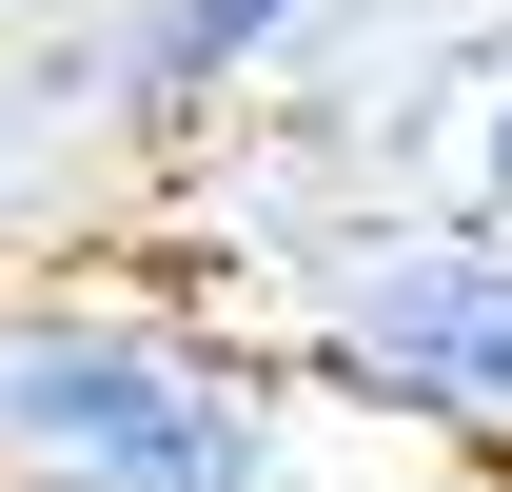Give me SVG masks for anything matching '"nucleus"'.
Listing matches in <instances>:
<instances>
[{
	"mask_svg": "<svg viewBox=\"0 0 512 492\" xmlns=\"http://www.w3.org/2000/svg\"><path fill=\"white\" fill-rule=\"evenodd\" d=\"M0 492H296V394L217 315L0 276Z\"/></svg>",
	"mask_w": 512,
	"mask_h": 492,
	"instance_id": "nucleus-1",
	"label": "nucleus"
},
{
	"mask_svg": "<svg viewBox=\"0 0 512 492\" xmlns=\"http://www.w3.org/2000/svg\"><path fill=\"white\" fill-rule=\"evenodd\" d=\"M276 394L394 414L414 453H512V217H316L276 256Z\"/></svg>",
	"mask_w": 512,
	"mask_h": 492,
	"instance_id": "nucleus-2",
	"label": "nucleus"
},
{
	"mask_svg": "<svg viewBox=\"0 0 512 492\" xmlns=\"http://www.w3.org/2000/svg\"><path fill=\"white\" fill-rule=\"evenodd\" d=\"M316 20L335 0H79L60 40H40V79H0V99H79V119H119V138H217Z\"/></svg>",
	"mask_w": 512,
	"mask_h": 492,
	"instance_id": "nucleus-3",
	"label": "nucleus"
},
{
	"mask_svg": "<svg viewBox=\"0 0 512 492\" xmlns=\"http://www.w3.org/2000/svg\"><path fill=\"white\" fill-rule=\"evenodd\" d=\"M453 217H512V79L473 99V138H453Z\"/></svg>",
	"mask_w": 512,
	"mask_h": 492,
	"instance_id": "nucleus-4",
	"label": "nucleus"
},
{
	"mask_svg": "<svg viewBox=\"0 0 512 492\" xmlns=\"http://www.w3.org/2000/svg\"><path fill=\"white\" fill-rule=\"evenodd\" d=\"M394 492H512V453H414Z\"/></svg>",
	"mask_w": 512,
	"mask_h": 492,
	"instance_id": "nucleus-5",
	"label": "nucleus"
},
{
	"mask_svg": "<svg viewBox=\"0 0 512 492\" xmlns=\"http://www.w3.org/2000/svg\"><path fill=\"white\" fill-rule=\"evenodd\" d=\"M60 20H79V0H0V60H20V40H60Z\"/></svg>",
	"mask_w": 512,
	"mask_h": 492,
	"instance_id": "nucleus-6",
	"label": "nucleus"
}]
</instances>
